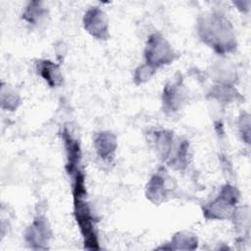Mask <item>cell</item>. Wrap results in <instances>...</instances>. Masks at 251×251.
I'll return each mask as SVG.
<instances>
[{
	"label": "cell",
	"mask_w": 251,
	"mask_h": 251,
	"mask_svg": "<svg viewBox=\"0 0 251 251\" xmlns=\"http://www.w3.org/2000/svg\"><path fill=\"white\" fill-rule=\"evenodd\" d=\"M39 71H40V74L42 75V76L51 85H57L61 81V76H60V74H59V70L52 63H50V62L41 63Z\"/></svg>",
	"instance_id": "6da1fadb"
}]
</instances>
